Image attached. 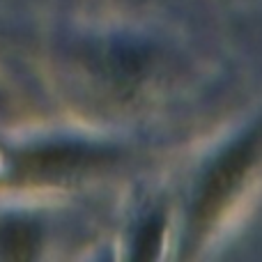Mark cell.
<instances>
[{"instance_id":"obj_1","label":"cell","mask_w":262,"mask_h":262,"mask_svg":"<svg viewBox=\"0 0 262 262\" xmlns=\"http://www.w3.org/2000/svg\"><path fill=\"white\" fill-rule=\"evenodd\" d=\"M35 244V232L23 223H9L0 230V253L5 258H26Z\"/></svg>"}]
</instances>
